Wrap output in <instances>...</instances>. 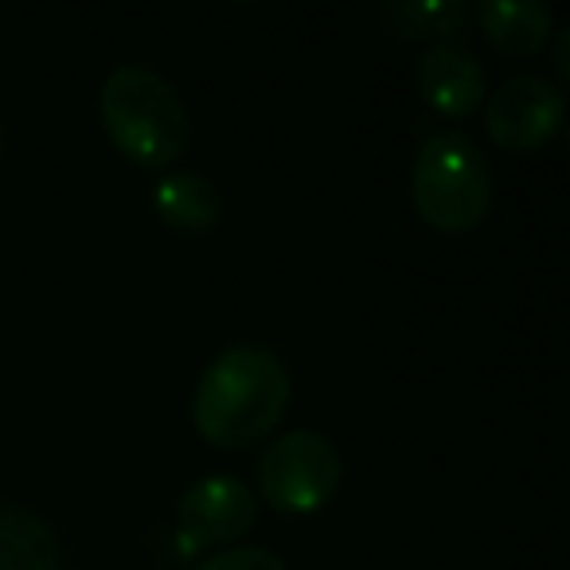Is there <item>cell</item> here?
<instances>
[{"mask_svg": "<svg viewBox=\"0 0 570 570\" xmlns=\"http://www.w3.org/2000/svg\"><path fill=\"white\" fill-rule=\"evenodd\" d=\"M106 137L137 168H168L191 145V114L160 71L121 63L106 75L98 95Z\"/></svg>", "mask_w": 570, "mask_h": 570, "instance_id": "2", "label": "cell"}, {"mask_svg": "<svg viewBox=\"0 0 570 570\" xmlns=\"http://www.w3.org/2000/svg\"><path fill=\"white\" fill-rule=\"evenodd\" d=\"M465 0H399L383 4V24L403 40H426V36H458L469 24Z\"/></svg>", "mask_w": 570, "mask_h": 570, "instance_id": "11", "label": "cell"}, {"mask_svg": "<svg viewBox=\"0 0 570 570\" xmlns=\"http://www.w3.org/2000/svg\"><path fill=\"white\" fill-rule=\"evenodd\" d=\"M341 481V450L317 430H289L274 438L258 458V497L285 515L321 512L336 497Z\"/></svg>", "mask_w": 570, "mask_h": 570, "instance_id": "4", "label": "cell"}, {"mask_svg": "<svg viewBox=\"0 0 570 570\" xmlns=\"http://www.w3.org/2000/svg\"><path fill=\"white\" fill-rule=\"evenodd\" d=\"M176 520L196 547H230L258 520V497L238 476H204L180 497Z\"/></svg>", "mask_w": 570, "mask_h": 570, "instance_id": "6", "label": "cell"}, {"mask_svg": "<svg viewBox=\"0 0 570 570\" xmlns=\"http://www.w3.org/2000/svg\"><path fill=\"white\" fill-rule=\"evenodd\" d=\"M411 199L426 227L465 235L492 207V168L461 129H438L422 141L411 168Z\"/></svg>", "mask_w": 570, "mask_h": 570, "instance_id": "3", "label": "cell"}, {"mask_svg": "<svg viewBox=\"0 0 570 570\" xmlns=\"http://www.w3.org/2000/svg\"><path fill=\"white\" fill-rule=\"evenodd\" d=\"M0 570H59V539L40 512L0 508Z\"/></svg>", "mask_w": 570, "mask_h": 570, "instance_id": "10", "label": "cell"}, {"mask_svg": "<svg viewBox=\"0 0 570 570\" xmlns=\"http://www.w3.org/2000/svg\"><path fill=\"white\" fill-rule=\"evenodd\" d=\"M554 71L567 79L570 75V63H567V32H559V48H554Z\"/></svg>", "mask_w": 570, "mask_h": 570, "instance_id": "13", "label": "cell"}, {"mask_svg": "<svg viewBox=\"0 0 570 570\" xmlns=\"http://www.w3.org/2000/svg\"><path fill=\"white\" fill-rule=\"evenodd\" d=\"M567 95L539 75H515L500 82L484 102V129L508 153H535L562 129Z\"/></svg>", "mask_w": 570, "mask_h": 570, "instance_id": "5", "label": "cell"}, {"mask_svg": "<svg viewBox=\"0 0 570 570\" xmlns=\"http://www.w3.org/2000/svg\"><path fill=\"white\" fill-rule=\"evenodd\" d=\"M199 570H289L266 547H223L212 559L199 562Z\"/></svg>", "mask_w": 570, "mask_h": 570, "instance_id": "12", "label": "cell"}, {"mask_svg": "<svg viewBox=\"0 0 570 570\" xmlns=\"http://www.w3.org/2000/svg\"><path fill=\"white\" fill-rule=\"evenodd\" d=\"M294 383L285 364L262 344H230L204 367L191 395V422L215 450H254L274 434Z\"/></svg>", "mask_w": 570, "mask_h": 570, "instance_id": "1", "label": "cell"}, {"mask_svg": "<svg viewBox=\"0 0 570 570\" xmlns=\"http://www.w3.org/2000/svg\"><path fill=\"white\" fill-rule=\"evenodd\" d=\"M160 223L184 235H207L223 219V191L204 173H165L153 188Z\"/></svg>", "mask_w": 570, "mask_h": 570, "instance_id": "9", "label": "cell"}, {"mask_svg": "<svg viewBox=\"0 0 570 570\" xmlns=\"http://www.w3.org/2000/svg\"><path fill=\"white\" fill-rule=\"evenodd\" d=\"M469 17L504 56H539L554 36V12L539 0H484Z\"/></svg>", "mask_w": 570, "mask_h": 570, "instance_id": "8", "label": "cell"}, {"mask_svg": "<svg viewBox=\"0 0 570 570\" xmlns=\"http://www.w3.org/2000/svg\"><path fill=\"white\" fill-rule=\"evenodd\" d=\"M414 82H419L422 102L442 118H469L484 102V67L465 43L442 40L422 51Z\"/></svg>", "mask_w": 570, "mask_h": 570, "instance_id": "7", "label": "cell"}]
</instances>
